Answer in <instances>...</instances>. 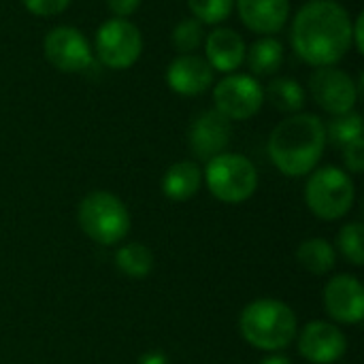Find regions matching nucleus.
I'll return each mask as SVG.
<instances>
[{
    "mask_svg": "<svg viewBox=\"0 0 364 364\" xmlns=\"http://www.w3.org/2000/svg\"><path fill=\"white\" fill-rule=\"evenodd\" d=\"M296 55L316 66H335L352 49V17L337 0H309L292 21Z\"/></svg>",
    "mask_w": 364,
    "mask_h": 364,
    "instance_id": "nucleus-1",
    "label": "nucleus"
},
{
    "mask_svg": "<svg viewBox=\"0 0 364 364\" xmlns=\"http://www.w3.org/2000/svg\"><path fill=\"white\" fill-rule=\"evenodd\" d=\"M326 124L314 113H292L269 136V158L288 177L309 175L326 149Z\"/></svg>",
    "mask_w": 364,
    "mask_h": 364,
    "instance_id": "nucleus-2",
    "label": "nucleus"
},
{
    "mask_svg": "<svg viewBox=\"0 0 364 364\" xmlns=\"http://www.w3.org/2000/svg\"><path fill=\"white\" fill-rule=\"evenodd\" d=\"M239 331L252 348L282 352L296 339L299 320L290 305L275 299H258L241 311Z\"/></svg>",
    "mask_w": 364,
    "mask_h": 364,
    "instance_id": "nucleus-3",
    "label": "nucleus"
},
{
    "mask_svg": "<svg viewBox=\"0 0 364 364\" xmlns=\"http://www.w3.org/2000/svg\"><path fill=\"white\" fill-rule=\"evenodd\" d=\"M81 230L98 245H117L130 232V213L111 192H90L77 211Z\"/></svg>",
    "mask_w": 364,
    "mask_h": 364,
    "instance_id": "nucleus-4",
    "label": "nucleus"
},
{
    "mask_svg": "<svg viewBox=\"0 0 364 364\" xmlns=\"http://www.w3.org/2000/svg\"><path fill=\"white\" fill-rule=\"evenodd\" d=\"M203 177L209 192L218 200L228 205L245 203L247 198L254 196L258 188V171L252 164V160L230 151H224L207 160V168Z\"/></svg>",
    "mask_w": 364,
    "mask_h": 364,
    "instance_id": "nucleus-5",
    "label": "nucleus"
},
{
    "mask_svg": "<svg viewBox=\"0 0 364 364\" xmlns=\"http://www.w3.org/2000/svg\"><path fill=\"white\" fill-rule=\"evenodd\" d=\"M354 196L356 188L352 177L337 166L318 168L305 186V203L309 211L328 222L348 215L354 205Z\"/></svg>",
    "mask_w": 364,
    "mask_h": 364,
    "instance_id": "nucleus-6",
    "label": "nucleus"
},
{
    "mask_svg": "<svg viewBox=\"0 0 364 364\" xmlns=\"http://www.w3.org/2000/svg\"><path fill=\"white\" fill-rule=\"evenodd\" d=\"M98 60L111 70H126L136 64L143 53V36L130 19L113 17L100 23L94 36Z\"/></svg>",
    "mask_w": 364,
    "mask_h": 364,
    "instance_id": "nucleus-7",
    "label": "nucleus"
},
{
    "mask_svg": "<svg viewBox=\"0 0 364 364\" xmlns=\"http://www.w3.org/2000/svg\"><path fill=\"white\" fill-rule=\"evenodd\" d=\"M215 111L228 122H243L254 117L264 102V90L254 75L230 73L213 87Z\"/></svg>",
    "mask_w": 364,
    "mask_h": 364,
    "instance_id": "nucleus-8",
    "label": "nucleus"
},
{
    "mask_svg": "<svg viewBox=\"0 0 364 364\" xmlns=\"http://www.w3.org/2000/svg\"><path fill=\"white\" fill-rule=\"evenodd\" d=\"M363 79L354 81L346 70L337 66H322L309 79V90L314 100L331 115H341L354 111V105L360 96Z\"/></svg>",
    "mask_w": 364,
    "mask_h": 364,
    "instance_id": "nucleus-9",
    "label": "nucleus"
},
{
    "mask_svg": "<svg viewBox=\"0 0 364 364\" xmlns=\"http://www.w3.org/2000/svg\"><path fill=\"white\" fill-rule=\"evenodd\" d=\"M43 51L47 62L62 73H85L94 66V53L90 41L81 30L70 26H58L47 32Z\"/></svg>",
    "mask_w": 364,
    "mask_h": 364,
    "instance_id": "nucleus-10",
    "label": "nucleus"
},
{
    "mask_svg": "<svg viewBox=\"0 0 364 364\" xmlns=\"http://www.w3.org/2000/svg\"><path fill=\"white\" fill-rule=\"evenodd\" d=\"M348 339L331 322H309L299 335V352L305 360L314 364H333L343 358Z\"/></svg>",
    "mask_w": 364,
    "mask_h": 364,
    "instance_id": "nucleus-11",
    "label": "nucleus"
},
{
    "mask_svg": "<svg viewBox=\"0 0 364 364\" xmlns=\"http://www.w3.org/2000/svg\"><path fill=\"white\" fill-rule=\"evenodd\" d=\"M326 314L341 324H358L364 318V288L354 275H337L324 288Z\"/></svg>",
    "mask_w": 364,
    "mask_h": 364,
    "instance_id": "nucleus-12",
    "label": "nucleus"
},
{
    "mask_svg": "<svg viewBox=\"0 0 364 364\" xmlns=\"http://www.w3.org/2000/svg\"><path fill=\"white\" fill-rule=\"evenodd\" d=\"M230 134H232L230 122L213 109V111H203L192 122L188 132V143L190 149L200 160H211L224 154V149L230 143Z\"/></svg>",
    "mask_w": 364,
    "mask_h": 364,
    "instance_id": "nucleus-13",
    "label": "nucleus"
},
{
    "mask_svg": "<svg viewBox=\"0 0 364 364\" xmlns=\"http://www.w3.org/2000/svg\"><path fill=\"white\" fill-rule=\"evenodd\" d=\"M166 83L179 96H198L211 87L213 68L196 53H181L168 64Z\"/></svg>",
    "mask_w": 364,
    "mask_h": 364,
    "instance_id": "nucleus-14",
    "label": "nucleus"
},
{
    "mask_svg": "<svg viewBox=\"0 0 364 364\" xmlns=\"http://www.w3.org/2000/svg\"><path fill=\"white\" fill-rule=\"evenodd\" d=\"M241 23L260 36L277 34L290 17V0H235Z\"/></svg>",
    "mask_w": 364,
    "mask_h": 364,
    "instance_id": "nucleus-15",
    "label": "nucleus"
},
{
    "mask_svg": "<svg viewBox=\"0 0 364 364\" xmlns=\"http://www.w3.org/2000/svg\"><path fill=\"white\" fill-rule=\"evenodd\" d=\"M205 60L213 70L235 73L245 62V41L239 32L230 28H218L205 36Z\"/></svg>",
    "mask_w": 364,
    "mask_h": 364,
    "instance_id": "nucleus-16",
    "label": "nucleus"
},
{
    "mask_svg": "<svg viewBox=\"0 0 364 364\" xmlns=\"http://www.w3.org/2000/svg\"><path fill=\"white\" fill-rule=\"evenodd\" d=\"M200 183H203V173H200L198 164L183 160V162L173 164L164 173L162 192L166 198H171L175 203H183V200H190L192 196L198 194Z\"/></svg>",
    "mask_w": 364,
    "mask_h": 364,
    "instance_id": "nucleus-17",
    "label": "nucleus"
},
{
    "mask_svg": "<svg viewBox=\"0 0 364 364\" xmlns=\"http://www.w3.org/2000/svg\"><path fill=\"white\" fill-rule=\"evenodd\" d=\"M245 58L254 77H267L279 70L284 62V45L275 36H262L247 49Z\"/></svg>",
    "mask_w": 364,
    "mask_h": 364,
    "instance_id": "nucleus-18",
    "label": "nucleus"
},
{
    "mask_svg": "<svg viewBox=\"0 0 364 364\" xmlns=\"http://www.w3.org/2000/svg\"><path fill=\"white\" fill-rule=\"evenodd\" d=\"M296 260L311 275H326L335 269L337 254H335V247L326 239L316 237V239H307L299 245Z\"/></svg>",
    "mask_w": 364,
    "mask_h": 364,
    "instance_id": "nucleus-19",
    "label": "nucleus"
},
{
    "mask_svg": "<svg viewBox=\"0 0 364 364\" xmlns=\"http://www.w3.org/2000/svg\"><path fill=\"white\" fill-rule=\"evenodd\" d=\"M264 98L284 113H301L305 107V90L296 79L279 77L264 87Z\"/></svg>",
    "mask_w": 364,
    "mask_h": 364,
    "instance_id": "nucleus-20",
    "label": "nucleus"
},
{
    "mask_svg": "<svg viewBox=\"0 0 364 364\" xmlns=\"http://www.w3.org/2000/svg\"><path fill=\"white\" fill-rule=\"evenodd\" d=\"M115 267L122 275L130 279H143L154 269V254L143 243H128L122 245L115 254Z\"/></svg>",
    "mask_w": 364,
    "mask_h": 364,
    "instance_id": "nucleus-21",
    "label": "nucleus"
},
{
    "mask_svg": "<svg viewBox=\"0 0 364 364\" xmlns=\"http://www.w3.org/2000/svg\"><path fill=\"white\" fill-rule=\"evenodd\" d=\"M360 136H363V117L358 111L335 115L331 124L326 126V139H331L339 147H346Z\"/></svg>",
    "mask_w": 364,
    "mask_h": 364,
    "instance_id": "nucleus-22",
    "label": "nucleus"
},
{
    "mask_svg": "<svg viewBox=\"0 0 364 364\" xmlns=\"http://www.w3.org/2000/svg\"><path fill=\"white\" fill-rule=\"evenodd\" d=\"M171 41L179 53H194L205 43V23L194 17L183 19L173 28Z\"/></svg>",
    "mask_w": 364,
    "mask_h": 364,
    "instance_id": "nucleus-23",
    "label": "nucleus"
},
{
    "mask_svg": "<svg viewBox=\"0 0 364 364\" xmlns=\"http://www.w3.org/2000/svg\"><path fill=\"white\" fill-rule=\"evenodd\" d=\"M337 245L339 252L354 264V267H363L364 264V228L363 224L352 222L346 224L337 237Z\"/></svg>",
    "mask_w": 364,
    "mask_h": 364,
    "instance_id": "nucleus-24",
    "label": "nucleus"
},
{
    "mask_svg": "<svg viewBox=\"0 0 364 364\" xmlns=\"http://www.w3.org/2000/svg\"><path fill=\"white\" fill-rule=\"evenodd\" d=\"M188 6L200 23H222L230 15L235 0H188Z\"/></svg>",
    "mask_w": 364,
    "mask_h": 364,
    "instance_id": "nucleus-25",
    "label": "nucleus"
},
{
    "mask_svg": "<svg viewBox=\"0 0 364 364\" xmlns=\"http://www.w3.org/2000/svg\"><path fill=\"white\" fill-rule=\"evenodd\" d=\"M21 4L32 13V15H38V17H53L58 13H62L70 0H21Z\"/></svg>",
    "mask_w": 364,
    "mask_h": 364,
    "instance_id": "nucleus-26",
    "label": "nucleus"
},
{
    "mask_svg": "<svg viewBox=\"0 0 364 364\" xmlns=\"http://www.w3.org/2000/svg\"><path fill=\"white\" fill-rule=\"evenodd\" d=\"M343 162L352 173H363L364 171V141L363 136L352 141L350 145L343 147Z\"/></svg>",
    "mask_w": 364,
    "mask_h": 364,
    "instance_id": "nucleus-27",
    "label": "nucleus"
},
{
    "mask_svg": "<svg viewBox=\"0 0 364 364\" xmlns=\"http://www.w3.org/2000/svg\"><path fill=\"white\" fill-rule=\"evenodd\" d=\"M107 6L115 17L128 19V15H132L141 6V0H107Z\"/></svg>",
    "mask_w": 364,
    "mask_h": 364,
    "instance_id": "nucleus-28",
    "label": "nucleus"
},
{
    "mask_svg": "<svg viewBox=\"0 0 364 364\" xmlns=\"http://www.w3.org/2000/svg\"><path fill=\"white\" fill-rule=\"evenodd\" d=\"M363 26H364V17L363 13L356 17V21H352V45L356 47L358 53L364 51V38H363Z\"/></svg>",
    "mask_w": 364,
    "mask_h": 364,
    "instance_id": "nucleus-29",
    "label": "nucleus"
},
{
    "mask_svg": "<svg viewBox=\"0 0 364 364\" xmlns=\"http://www.w3.org/2000/svg\"><path fill=\"white\" fill-rule=\"evenodd\" d=\"M139 364H166V356L160 352H149L139 360Z\"/></svg>",
    "mask_w": 364,
    "mask_h": 364,
    "instance_id": "nucleus-30",
    "label": "nucleus"
},
{
    "mask_svg": "<svg viewBox=\"0 0 364 364\" xmlns=\"http://www.w3.org/2000/svg\"><path fill=\"white\" fill-rule=\"evenodd\" d=\"M260 364H292L288 356L279 354V352H273L271 356H267L264 360H260Z\"/></svg>",
    "mask_w": 364,
    "mask_h": 364,
    "instance_id": "nucleus-31",
    "label": "nucleus"
}]
</instances>
